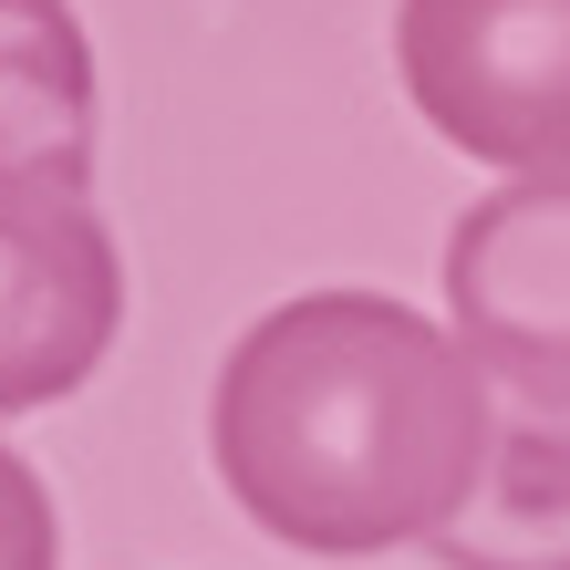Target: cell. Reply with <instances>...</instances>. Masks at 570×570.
<instances>
[{"label":"cell","mask_w":570,"mask_h":570,"mask_svg":"<svg viewBox=\"0 0 570 570\" xmlns=\"http://www.w3.org/2000/svg\"><path fill=\"white\" fill-rule=\"evenodd\" d=\"M498 384L384 291H301L218 363L208 456L239 519L312 560L435 550L488 478Z\"/></svg>","instance_id":"cell-1"},{"label":"cell","mask_w":570,"mask_h":570,"mask_svg":"<svg viewBox=\"0 0 570 570\" xmlns=\"http://www.w3.org/2000/svg\"><path fill=\"white\" fill-rule=\"evenodd\" d=\"M394 73L456 156L570 177V0H394Z\"/></svg>","instance_id":"cell-2"},{"label":"cell","mask_w":570,"mask_h":570,"mask_svg":"<svg viewBox=\"0 0 570 570\" xmlns=\"http://www.w3.org/2000/svg\"><path fill=\"white\" fill-rule=\"evenodd\" d=\"M125 332V259L83 177L0 166V415L62 405Z\"/></svg>","instance_id":"cell-3"},{"label":"cell","mask_w":570,"mask_h":570,"mask_svg":"<svg viewBox=\"0 0 570 570\" xmlns=\"http://www.w3.org/2000/svg\"><path fill=\"white\" fill-rule=\"evenodd\" d=\"M446 322L509 405L570 415V177H519L446 228Z\"/></svg>","instance_id":"cell-4"},{"label":"cell","mask_w":570,"mask_h":570,"mask_svg":"<svg viewBox=\"0 0 570 570\" xmlns=\"http://www.w3.org/2000/svg\"><path fill=\"white\" fill-rule=\"evenodd\" d=\"M446 570H570V415L498 405L488 478L435 540Z\"/></svg>","instance_id":"cell-5"},{"label":"cell","mask_w":570,"mask_h":570,"mask_svg":"<svg viewBox=\"0 0 570 570\" xmlns=\"http://www.w3.org/2000/svg\"><path fill=\"white\" fill-rule=\"evenodd\" d=\"M0 166L94 187V42L73 0H0Z\"/></svg>","instance_id":"cell-6"},{"label":"cell","mask_w":570,"mask_h":570,"mask_svg":"<svg viewBox=\"0 0 570 570\" xmlns=\"http://www.w3.org/2000/svg\"><path fill=\"white\" fill-rule=\"evenodd\" d=\"M0 570H62V519L52 488L21 446H0Z\"/></svg>","instance_id":"cell-7"}]
</instances>
